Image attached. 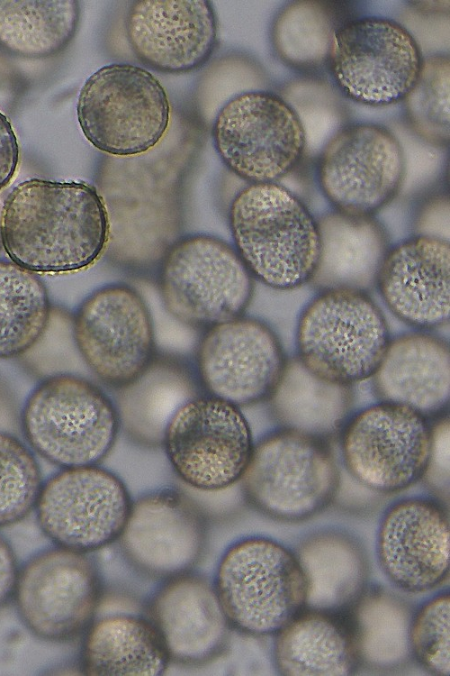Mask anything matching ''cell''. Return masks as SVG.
Here are the masks:
<instances>
[{
  "mask_svg": "<svg viewBox=\"0 0 450 676\" xmlns=\"http://www.w3.org/2000/svg\"><path fill=\"white\" fill-rule=\"evenodd\" d=\"M449 75L447 57L423 59L418 78L405 97L413 128L419 136L437 145L449 140Z\"/></svg>",
  "mask_w": 450,
  "mask_h": 676,
  "instance_id": "cell-35",
  "label": "cell"
},
{
  "mask_svg": "<svg viewBox=\"0 0 450 676\" xmlns=\"http://www.w3.org/2000/svg\"><path fill=\"white\" fill-rule=\"evenodd\" d=\"M206 532L201 507L181 490L163 488L132 501L120 538L124 555L138 570L171 579L199 561Z\"/></svg>",
  "mask_w": 450,
  "mask_h": 676,
  "instance_id": "cell-18",
  "label": "cell"
},
{
  "mask_svg": "<svg viewBox=\"0 0 450 676\" xmlns=\"http://www.w3.org/2000/svg\"><path fill=\"white\" fill-rule=\"evenodd\" d=\"M121 433L143 449L162 447L166 428L177 409L202 393L194 368L173 355H158L128 386L113 390Z\"/></svg>",
  "mask_w": 450,
  "mask_h": 676,
  "instance_id": "cell-25",
  "label": "cell"
},
{
  "mask_svg": "<svg viewBox=\"0 0 450 676\" xmlns=\"http://www.w3.org/2000/svg\"><path fill=\"white\" fill-rule=\"evenodd\" d=\"M16 580L17 570L14 552L7 542L0 536V607L11 595Z\"/></svg>",
  "mask_w": 450,
  "mask_h": 676,
  "instance_id": "cell-39",
  "label": "cell"
},
{
  "mask_svg": "<svg viewBox=\"0 0 450 676\" xmlns=\"http://www.w3.org/2000/svg\"><path fill=\"white\" fill-rule=\"evenodd\" d=\"M328 441L281 427L254 444L239 482L254 509L283 522L309 519L327 508L339 487Z\"/></svg>",
  "mask_w": 450,
  "mask_h": 676,
  "instance_id": "cell-5",
  "label": "cell"
},
{
  "mask_svg": "<svg viewBox=\"0 0 450 676\" xmlns=\"http://www.w3.org/2000/svg\"><path fill=\"white\" fill-rule=\"evenodd\" d=\"M267 401L281 427L329 442L348 418L353 390L317 377L292 356Z\"/></svg>",
  "mask_w": 450,
  "mask_h": 676,
  "instance_id": "cell-28",
  "label": "cell"
},
{
  "mask_svg": "<svg viewBox=\"0 0 450 676\" xmlns=\"http://www.w3.org/2000/svg\"><path fill=\"white\" fill-rule=\"evenodd\" d=\"M337 28L327 7L314 1H299L279 14L274 43L280 56L299 67L316 66L328 58Z\"/></svg>",
  "mask_w": 450,
  "mask_h": 676,
  "instance_id": "cell-32",
  "label": "cell"
},
{
  "mask_svg": "<svg viewBox=\"0 0 450 676\" xmlns=\"http://www.w3.org/2000/svg\"><path fill=\"white\" fill-rule=\"evenodd\" d=\"M170 658L150 620L112 616L94 623L84 642L81 664L86 675H161Z\"/></svg>",
  "mask_w": 450,
  "mask_h": 676,
  "instance_id": "cell-29",
  "label": "cell"
},
{
  "mask_svg": "<svg viewBox=\"0 0 450 676\" xmlns=\"http://www.w3.org/2000/svg\"><path fill=\"white\" fill-rule=\"evenodd\" d=\"M362 662L397 663L410 652V619L395 600L366 590L353 608Z\"/></svg>",
  "mask_w": 450,
  "mask_h": 676,
  "instance_id": "cell-33",
  "label": "cell"
},
{
  "mask_svg": "<svg viewBox=\"0 0 450 676\" xmlns=\"http://www.w3.org/2000/svg\"><path fill=\"white\" fill-rule=\"evenodd\" d=\"M449 592L426 601L410 619L408 641L410 653L427 671L449 676Z\"/></svg>",
  "mask_w": 450,
  "mask_h": 676,
  "instance_id": "cell-36",
  "label": "cell"
},
{
  "mask_svg": "<svg viewBox=\"0 0 450 676\" xmlns=\"http://www.w3.org/2000/svg\"><path fill=\"white\" fill-rule=\"evenodd\" d=\"M255 279L231 246L195 235L167 252L159 291L167 312L193 328H211L243 316L252 302Z\"/></svg>",
  "mask_w": 450,
  "mask_h": 676,
  "instance_id": "cell-7",
  "label": "cell"
},
{
  "mask_svg": "<svg viewBox=\"0 0 450 676\" xmlns=\"http://www.w3.org/2000/svg\"><path fill=\"white\" fill-rule=\"evenodd\" d=\"M215 149L224 164L251 183L288 176L306 148L302 124L292 107L267 91L235 96L218 113Z\"/></svg>",
  "mask_w": 450,
  "mask_h": 676,
  "instance_id": "cell-11",
  "label": "cell"
},
{
  "mask_svg": "<svg viewBox=\"0 0 450 676\" xmlns=\"http://www.w3.org/2000/svg\"><path fill=\"white\" fill-rule=\"evenodd\" d=\"M125 30L136 57L163 73L181 74L202 67L218 42L211 1L138 0L127 12Z\"/></svg>",
  "mask_w": 450,
  "mask_h": 676,
  "instance_id": "cell-20",
  "label": "cell"
},
{
  "mask_svg": "<svg viewBox=\"0 0 450 676\" xmlns=\"http://www.w3.org/2000/svg\"><path fill=\"white\" fill-rule=\"evenodd\" d=\"M76 112L84 135L96 149L132 156L160 142L168 127L170 105L164 87L150 72L113 63L87 78Z\"/></svg>",
  "mask_w": 450,
  "mask_h": 676,
  "instance_id": "cell-8",
  "label": "cell"
},
{
  "mask_svg": "<svg viewBox=\"0 0 450 676\" xmlns=\"http://www.w3.org/2000/svg\"><path fill=\"white\" fill-rule=\"evenodd\" d=\"M338 434L346 470L369 489L398 492L427 474L433 426L406 406L379 401L348 417Z\"/></svg>",
  "mask_w": 450,
  "mask_h": 676,
  "instance_id": "cell-10",
  "label": "cell"
},
{
  "mask_svg": "<svg viewBox=\"0 0 450 676\" xmlns=\"http://www.w3.org/2000/svg\"><path fill=\"white\" fill-rule=\"evenodd\" d=\"M4 202V201H3L0 198V248L3 247V243H2V215H3Z\"/></svg>",
  "mask_w": 450,
  "mask_h": 676,
  "instance_id": "cell-40",
  "label": "cell"
},
{
  "mask_svg": "<svg viewBox=\"0 0 450 676\" xmlns=\"http://www.w3.org/2000/svg\"><path fill=\"white\" fill-rule=\"evenodd\" d=\"M391 339L387 317L372 293L318 290L298 315L294 356L317 377L353 386L371 379Z\"/></svg>",
  "mask_w": 450,
  "mask_h": 676,
  "instance_id": "cell-3",
  "label": "cell"
},
{
  "mask_svg": "<svg viewBox=\"0 0 450 676\" xmlns=\"http://www.w3.org/2000/svg\"><path fill=\"white\" fill-rule=\"evenodd\" d=\"M449 516L428 497L407 498L384 512L377 532L380 567L396 588L421 593L441 585L449 574Z\"/></svg>",
  "mask_w": 450,
  "mask_h": 676,
  "instance_id": "cell-19",
  "label": "cell"
},
{
  "mask_svg": "<svg viewBox=\"0 0 450 676\" xmlns=\"http://www.w3.org/2000/svg\"><path fill=\"white\" fill-rule=\"evenodd\" d=\"M50 316L42 280L13 261L0 260V359L21 356L33 347Z\"/></svg>",
  "mask_w": 450,
  "mask_h": 676,
  "instance_id": "cell-31",
  "label": "cell"
},
{
  "mask_svg": "<svg viewBox=\"0 0 450 676\" xmlns=\"http://www.w3.org/2000/svg\"><path fill=\"white\" fill-rule=\"evenodd\" d=\"M108 214L83 182L32 178L4 202L2 243L13 262L37 273H67L95 262L109 239Z\"/></svg>",
  "mask_w": 450,
  "mask_h": 676,
  "instance_id": "cell-1",
  "label": "cell"
},
{
  "mask_svg": "<svg viewBox=\"0 0 450 676\" xmlns=\"http://www.w3.org/2000/svg\"><path fill=\"white\" fill-rule=\"evenodd\" d=\"M295 554L307 580L306 607L352 610L367 590V558L353 535L316 532L300 543Z\"/></svg>",
  "mask_w": 450,
  "mask_h": 676,
  "instance_id": "cell-27",
  "label": "cell"
},
{
  "mask_svg": "<svg viewBox=\"0 0 450 676\" xmlns=\"http://www.w3.org/2000/svg\"><path fill=\"white\" fill-rule=\"evenodd\" d=\"M21 425L32 452L61 468L99 465L121 434L112 397L72 373L43 378L23 404Z\"/></svg>",
  "mask_w": 450,
  "mask_h": 676,
  "instance_id": "cell-4",
  "label": "cell"
},
{
  "mask_svg": "<svg viewBox=\"0 0 450 676\" xmlns=\"http://www.w3.org/2000/svg\"><path fill=\"white\" fill-rule=\"evenodd\" d=\"M287 358L269 324L243 315L206 330L194 370L205 394L243 409L269 399Z\"/></svg>",
  "mask_w": 450,
  "mask_h": 676,
  "instance_id": "cell-16",
  "label": "cell"
},
{
  "mask_svg": "<svg viewBox=\"0 0 450 676\" xmlns=\"http://www.w3.org/2000/svg\"><path fill=\"white\" fill-rule=\"evenodd\" d=\"M73 336L94 377L112 391L137 379L157 355L150 311L142 297L124 285L90 295L75 315Z\"/></svg>",
  "mask_w": 450,
  "mask_h": 676,
  "instance_id": "cell-13",
  "label": "cell"
},
{
  "mask_svg": "<svg viewBox=\"0 0 450 676\" xmlns=\"http://www.w3.org/2000/svg\"><path fill=\"white\" fill-rule=\"evenodd\" d=\"M131 504L115 473L91 465L51 475L42 482L35 508L40 528L52 541L84 553L120 538Z\"/></svg>",
  "mask_w": 450,
  "mask_h": 676,
  "instance_id": "cell-14",
  "label": "cell"
},
{
  "mask_svg": "<svg viewBox=\"0 0 450 676\" xmlns=\"http://www.w3.org/2000/svg\"><path fill=\"white\" fill-rule=\"evenodd\" d=\"M19 161L15 133L8 118L0 112V190L12 180Z\"/></svg>",
  "mask_w": 450,
  "mask_h": 676,
  "instance_id": "cell-38",
  "label": "cell"
},
{
  "mask_svg": "<svg viewBox=\"0 0 450 676\" xmlns=\"http://www.w3.org/2000/svg\"><path fill=\"white\" fill-rule=\"evenodd\" d=\"M254 444L242 408L202 393L175 413L161 448L179 480L193 489L212 492L240 480Z\"/></svg>",
  "mask_w": 450,
  "mask_h": 676,
  "instance_id": "cell-9",
  "label": "cell"
},
{
  "mask_svg": "<svg viewBox=\"0 0 450 676\" xmlns=\"http://www.w3.org/2000/svg\"><path fill=\"white\" fill-rule=\"evenodd\" d=\"M414 234L449 241V205L446 198L433 200L416 215Z\"/></svg>",
  "mask_w": 450,
  "mask_h": 676,
  "instance_id": "cell-37",
  "label": "cell"
},
{
  "mask_svg": "<svg viewBox=\"0 0 450 676\" xmlns=\"http://www.w3.org/2000/svg\"><path fill=\"white\" fill-rule=\"evenodd\" d=\"M274 658L286 676H346L362 663L352 610L304 607L276 634Z\"/></svg>",
  "mask_w": 450,
  "mask_h": 676,
  "instance_id": "cell-24",
  "label": "cell"
},
{
  "mask_svg": "<svg viewBox=\"0 0 450 676\" xmlns=\"http://www.w3.org/2000/svg\"><path fill=\"white\" fill-rule=\"evenodd\" d=\"M148 614L170 661L202 664L228 644L230 624L214 589L201 577L171 578L152 598Z\"/></svg>",
  "mask_w": 450,
  "mask_h": 676,
  "instance_id": "cell-22",
  "label": "cell"
},
{
  "mask_svg": "<svg viewBox=\"0 0 450 676\" xmlns=\"http://www.w3.org/2000/svg\"><path fill=\"white\" fill-rule=\"evenodd\" d=\"M236 251L264 286L290 290L309 285L320 257L317 217L278 182L251 183L230 209Z\"/></svg>",
  "mask_w": 450,
  "mask_h": 676,
  "instance_id": "cell-2",
  "label": "cell"
},
{
  "mask_svg": "<svg viewBox=\"0 0 450 676\" xmlns=\"http://www.w3.org/2000/svg\"><path fill=\"white\" fill-rule=\"evenodd\" d=\"M374 291L398 320L419 331L445 326L450 317V244L413 234L391 245Z\"/></svg>",
  "mask_w": 450,
  "mask_h": 676,
  "instance_id": "cell-21",
  "label": "cell"
},
{
  "mask_svg": "<svg viewBox=\"0 0 450 676\" xmlns=\"http://www.w3.org/2000/svg\"><path fill=\"white\" fill-rule=\"evenodd\" d=\"M16 604L30 630L49 641H65L91 621L100 598L93 562L65 548L45 551L17 575Z\"/></svg>",
  "mask_w": 450,
  "mask_h": 676,
  "instance_id": "cell-17",
  "label": "cell"
},
{
  "mask_svg": "<svg viewBox=\"0 0 450 676\" xmlns=\"http://www.w3.org/2000/svg\"><path fill=\"white\" fill-rule=\"evenodd\" d=\"M41 485L32 450L16 436L0 431V526L24 518L35 507Z\"/></svg>",
  "mask_w": 450,
  "mask_h": 676,
  "instance_id": "cell-34",
  "label": "cell"
},
{
  "mask_svg": "<svg viewBox=\"0 0 450 676\" xmlns=\"http://www.w3.org/2000/svg\"><path fill=\"white\" fill-rule=\"evenodd\" d=\"M320 257L310 285L316 291L353 288L372 293L391 247L375 216H355L328 211L317 217Z\"/></svg>",
  "mask_w": 450,
  "mask_h": 676,
  "instance_id": "cell-26",
  "label": "cell"
},
{
  "mask_svg": "<svg viewBox=\"0 0 450 676\" xmlns=\"http://www.w3.org/2000/svg\"><path fill=\"white\" fill-rule=\"evenodd\" d=\"M214 590L230 626L265 636L276 635L306 607L307 580L292 550L250 537L225 552Z\"/></svg>",
  "mask_w": 450,
  "mask_h": 676,
  "instance_id": "cell-6",
  "label": "cell"
},
{
  "mask_svg": "<svg viewBox=\"0 0 450 676\" xmlns=\"http://www.w3.org/2000/svg\"><path fill=\"white\" fill-rule=\"evenodd\" d=\"M405 169L403 149L393 133L357 123L339 130L326 144L318 179L333 210L374 216L400 193Z\"/></svg>",
  "mask_w": 450,
  "mask_h": 676,
  "instance_id": "cell-15",
  "label": "cell"
},
{
  "mask_svg": "<svg viewBox=\"0 0 450 676\" xmlns=\"http://www.w3.org/2000/svg\"><path fill=\"white\" fill-rule=\"evenodd\" d=\"M75 0H0V45L25 58H45L63 50L79 23Z\"/></svg>",
  "mask_w": 450,
  "mask_h": 676,
  "instance_id": "cell-30",
  "label": "cell"
},
{
  "mask_svg": "<svg viewBox=\"0 0 450 676\" xmlns=\"http://www.w3.org/2000/svg\"><path fill=\"white\" fill-rule=\"evenodd\" d=\"M371 379L379 401L406 406L428 419L438 416L449 402L448 343L429 331L399 334Z\"/></svg>",
  "mask_w": 450,
  "mask_h": 676,
  "instance_id": "cell-23",
  "label": "cell"
},
{
  "mask_svg": "<svg viewBox=\"0 0 450 676\" xmlns=\"http://www.w3.org/2000/svg\"><path fill=\"white\" fill-rule=\"evenodd\" d=\"M328 59L342 92L374 106L405 99L423 63L411 33L401 24L380 17L360 18L338 27Z\"/></svg>",
  "mask_w": 450,
  "mask_h": 676,
  "instance_id": "cell-12",
  "label": "cell"
}]
</instances>
